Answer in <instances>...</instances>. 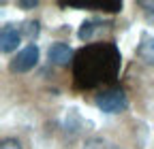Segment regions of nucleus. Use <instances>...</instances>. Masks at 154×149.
I'll return each instance as SVG.
<instances>
[{"instance_id":"0eeeda50","label":"nucleus","mask_w":154,"mask_h":149,"mask_svg":"<svg viewBox=\"0 0 154 149\" xmlns=\"http://www.w3.org/2000/svg\"><path fill=\"white\" fill-rule=\"evenodd\" d=\"M62 9H82V11H105V13H120L122 11V2H96V4H88V2H60Z\"/></svg>"},{"instance_id":"39448f33","label":"nucleus","mask_w":154,"mask_h":149,"mask_svg":"<svg viewBox=\"0 0 154 149\" xmlns=\"http://www.w3.org/2000/svg\"><path fill=\"white\" fill-rule=\"evenodd\" d=\"M22 30H19L17 24H5L2 30H0V49H2V53H11L19 47V43H22Z\"/></svg>"},{"instance_id":"4468645a","label":"nucleus","mask_w":154,"mask_h":149,"mask_svg":"<svg viewBox=\"0 0 154 149\" xmlns=\"http://www.w3.org/2000/svg\"><path fill=\"white\" fill-rule=\"evenodd\" d=\"M38 2H36V0H19V2H17V7H22V9H34Z\"/></svg>"},{"instance_id":"423d86ee","label":"nucleus","mask_w":154,"mask_h":149,"mask_svg":"<svg viewBox=\"0 0 154 149\" xmlns=\"http://www.w3.org/2000/svg\"><path fill=\"white\" fill-rule=\"evenodd\" d=\"M47 60H49L54 66H69V64H73V60H75V51H73L71 45L58 41V43H54V45L47 49Z\"/></svg>"},{"instance_id":"f257e3e1","label":"nucleus","mask_w":154,"mask_h":149,"mask_svg":"<svg viewBox=\"0 0 154 149\" xmlns=\"http://www.w3.org/2000/svg\"><path fill=\"white\" fill-rule=\"evenodd\" d=\"M120 68L122 55L113 43H90L75 53L73 85L79 89L109 85L118 79Z\"/></svg>"},{"instance_id":"1a4fd4ad","label":"nucleus","mask_w":154,"mask_h":149,"mask_svg":"<svg viewBox=\"0 0 154 149\" xmlns=\"http://www.w3.org/2000/svg\"><path fill=\"white\" fill-rule=\"evenodd\" d=\"M82 124H84L82 115H77V111L71 109L69 113L64 115V119H62V130H66L69 134H77V132H82V130H84Z\"/></svg>"},{"instance_id":"ddd939ff","label":"nucleus","mask_w":154,"mask_h":149,"mask_svg":"<svg viewBox=\"0 0 154 149\" xmlns=\"http://www.w3.org/2000/svg\"><path fill=\"white\" fill-rule=\"evenodd\" d=\"M0 149H24V145L19 143V139H2Z\"/></svg>"},{"instance_id":"20e7f679","label":"nucleus","mask_w":154,"mask_h":149,"mask_svg":"<svg viewBox=\"0 0 154 149\" xmlns=\"http://www.w3.org/2000/svg\"><path fill=\"white\" fill-rule=\"evenodd\" d=\"M111 28H113V22H109V19H99V17H94V19H84L82 26L77 28V39L90 45V41H94L101 32H107Z\"/></svg>"},{"instance_id":"9d476101","label":"nucleus","mask_w":154,"mask_h":149,"mask_svg":"<svg viewBox=\"0 0 154 149\" xmlns=\"http://www.w3.org/2000/svg\"><path fill=\"white\" fill-rule=\"evenodd\" d=\"M19 30H22V36L28 41H34L38 34H41V24H38L36 19H30V22H24L22 26H19Z\"/></svg>"},{"instance_id":"f03ea898","label":"nucleus","mask_w":154,"mask_h":149,"mask_svg":"<svg viewBox=\"0 0 154 149\" xmlns=\"http://www.w3.org/2000/svg\"><path fill=\"white\" fill-rule=\"evenodd\" d=\"M94 104L103 113H122L128 107V100H126V94L122 87H109V89H103L96 94Z\"/></svg>"},{"instance_id":"9b49d317","label":"nucleus","mask_w":154,"mask_h":149,"mask_svg":"<svg viewBox=\"0 0 154 149\" xmlns=\"http://www.w3.org/2000/svg\"><path fill=\"white\" fill-rule=\"evenodd\" d=\"M84 149H120V147L113 145V143H109V141L103 139V136H92V139L86 141Z\"/></svg>"},{"instance_id":"f8f14e48","label":"nucleus","mask_w":154,"mask_h":149,"mask_svg":"<svg viewBox=\"0 0 154 149\" xmlns=\"http://www.w3.org/2000/svg\"><path fill=\"white\" fill-rule=\"evenodd\" d=\"M139 7L143 9V15L150 26H154V0H150V2H139Z\"/></svg>"},{"instance_id":"6e6552de","label":"nucleus","mask_w":154,"mask_h":149,"mask_svg":"<svg viewBox=\"0 0 154 149\" xmlns=\"http://www.w3.org/2000/svg\"><path fill=\"white\" fill-rule=\"evenodd\" d=\"M137 55L141 58V62L154 66V36H150V34L141 36V41L137 45Z\"/></svg>"},{"instance_id":"7ed1b4c3","label":"nucleus","mask_w":154,"mask_h":149,"mask_svg":"<svg viewBox=\"0 0 154 149\" xmlns=\"http://www.w3.org/2000/svg\"><path fill=\"white\" fill-rule=\"evenodd\" d=\"M36 62H38V47H36L34 43H30V45H26V47L11 60L9 70L15 72V74H24V72L32 70V68L36 66Z\"/></svg>"}]
</instances>
